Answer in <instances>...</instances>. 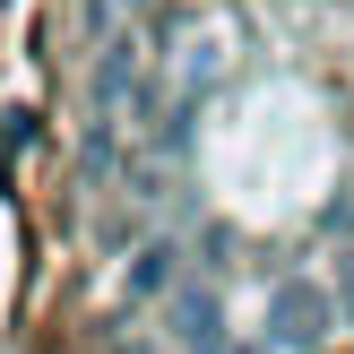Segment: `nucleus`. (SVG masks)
<instances>
[{
    "label": "nucleus",
    "instance_id": "7ed1b4c3",
    "mask_svg": "<svg viewBox=\"0 0 354 354\" xmlns=\"http://www.w3.org/2000/svg\"><path fill=\"white\" fill-rule=\"evenodd\" d=\"M173 286H182V251H173V242H138L121 294H130V303H156V294H173Z\"/></svg>",
    "mask_w": 354,
    "mask_h": 354
},
{
    "label": "nucleus",
    "instance_id": "f257e3e1",
    "mask_svg": "<svg viewBox=\"0 0 354 354\" xmlns=\"http://www.w3.org/2000/svg\"><path fill=\"white\" fill-rule=\"evenodd\" d=\"M328 328H337V303H328L320 286L286 277V286L268 294V346H277V354H320Z\"/></svg>",
    "mask_w": 354,
    "mask_h": 354
},
{
    "label": "nucleus",
    "instance_id": "20e7f679",
    "mask_svg": "<svg viewBox=\"0 0 354 354\" xmlns=\"http://www.w3.org/2000/svg\"><path fill=\"white\" fill-rule=\"evenodd\" d=\"M337 311H346V320H354V251L337 259Z\"/></svg>",
    "mask_w": 354,
    "mask_h": 354
},
{
    "label": "nucleus",
    "instance_id": "f03ea898",
    "mask_svg": "<svg viewBox=\"0 0 354 354\" xmlns=\"http://www.w3.org/2000/svg\"><path fill=\"white\" fill-rule=\"evenodd\" d=\"M165 328H173V346H182V354H242V346H225L216 286H173V294H165Z\"/></svg>",
    "mask_w": 354,
    "mask_h": 354
}]
</instances>
